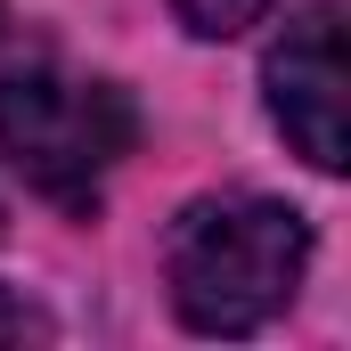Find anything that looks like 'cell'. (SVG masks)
<instances>
[{
	"mask_svg": "<svg viewBox=\"0 0 351 351\" xmlns=\"http://www.w3.org/2000/svg\"><path fill=\"white\" fill-rule=\"evenodd\" d=\"M131 147H139V106L106 74L25 66L0 82V156L66 213H90Z\"/></svg>",
	"mask_w": 351,
	"mask_h": 351,
	"instance_id": "cell-2",
	"label": "cell"
},
{
	"mask_svg": "<svg viewBox=\"0 0 351 351\" xmlns=\"http://www.w3.org/2000/svg\"><path fill=\"white\" fill-rule=\"evenodd\" d=\"M180 25L188 33H204V41H229V33H245V25H262L278 0H172Z\"/></svg>",
	"mask_w": 351,
	"mask_h": 351,
	"instance_id": "cell-4",
	"label": "cell"
},
{
	"mask_svg": "<svg viewBox=\"0 0 351 351\" xmlns=\"http://www.w3.org/2000/svg\"><path fill=\"white\" fill-rule=\"evenodd\" d=\"M25 335H49V319H41L33 302H16V294L0 286V343H25Z\"/></svg>",
	"mask_w": 351,
	"mask_h": 351,
	"instance_id": "cell-5",
	"label": "cell"
},
{
	"mask_svg": "<svg viewBox=\"0 0 351 351\" xmlns=\"http://www.w3.org/2000/svg\"><path fill=\"white\" fill-rule=\"evenodd\" d=\"M0 33H8V8H0Z\"/></svg>",
	"mask_w": 351,
	"mask_h": 351,
	"instance_id": "cell-6",
	"label": "cell"
},
{
	"mask_svg": "<svg viewBox=\"0 0 351 351\" xmlns=\"http://www.w3.org/2000/svg\"><path fill=\"white\" fill-rule=\"evenodd\" d=\"M311 269V221L278 196H196L164 237L172 311L196 335H262Z\"/></svg>",
	"mask_w": 351,
	"mask_h": 351,
	"instance_id": "cell-1",
	"label": "cell"
},
{
	"mask_svg": "<svg viewBox=\"0 0 351 351\" xmlns=\"http://www.w3.org/2000/svg\"><path fill=\"white\" fill-rule=\"evenodd\" d=\"M0 237H8V213H0Z\"/></svg>",
	"mask_w": 351,
	"mask_h": 351,
	"instance_id": "cell-7",
	"label": "cell"
},
{
	"mask_svg": "<svg viewBox=\"0 0 351 351\" xmlns=\"http://www.w3.org/2000/svg\"><path fill=\"white\" fill-rule=\"evenodd\" d=\"M262 98L269 123L294 139V156L311 172H343L351 131H343V0H311L302 16H286V33L262 58Z\"/></svg>",
	"mask_w": 351,
	"mask_h": 351,
	"instance_id": "cell-3",
	"label": "cell"
}]
</instances>
